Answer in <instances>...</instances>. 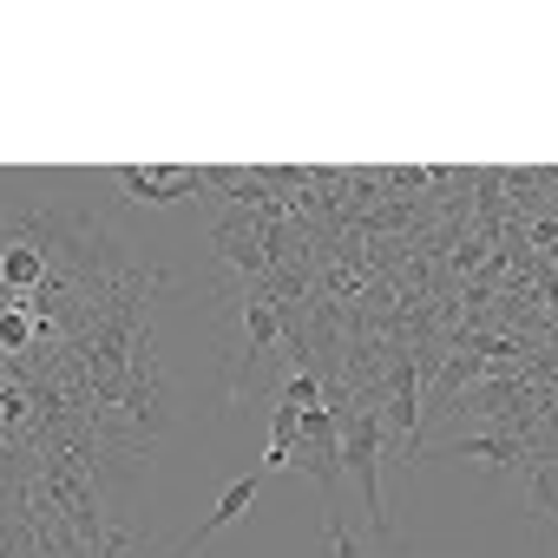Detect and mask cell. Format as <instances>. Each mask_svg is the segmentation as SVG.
Segmentation results:
<instances>
[{
  "instance_id": "6da1fadb",
  "label": "cell",
  "mask_w": 558,
  "mask_h": 558,
  "mask_svg": "<svg viewBox=\"0 0 558 558\" xmlns=\"http://www.w3.org/2000/svg\"><path fill=\"white\" fill-rule=\"evenodd\" d=\"M210 329H217V368H223L230 414L250 408L263 388H283L296 368H310L283 276H230L210 310Z\"/></svg>"
},
{
  "instance_id": "7a4b0ae2",
  "label": "cell",
  "mask_w": 558,
  "mask_h": 558,
  "mask_svg": "<svg viewBox=\"0 0 558 558\" xmlns=\"http://www.w3.org/2000/svg\"><path fill=\"white\" fill-rule=\"evenodd\" d=\"M329 408H336V427H342V473H355V486H362V506H368L375 532H381L388 545H401V532L388 525V506H381V460H388L381 408H375V401H349V395H336Z\"/></svg>"
},
{
  "instance_id": "3957f363",
  "label": "cell",
  "mask_w": 558,
  "mask_h": 558,
  "mask_svg": "<svg viewBox=\"0 0 558 558\" xmlns=\"http://www.w3.org/2000/svg\"><path fill=\"white\" fill-rule=\"evenodd\" d=\"M381 408V434H388V460H421V368H414V355L401 349L395 362H388V395L375 401Z\"/></svg>"
},
{
  "instance_id": "277c9868",
  "label": "cell",
  "mask_w": 558,
  "mask_h": 558,
  "mask_svg": "<svg viewBox=\"0 0 558 558\" xmlns=\"http://www.w3.org/2000/svg\"><path fill=\"white\" fill-rule=\"evenodd\" d=\"M440 453H447V460H480V466H499L506 480H512V473L532 460V453H525V440H519L506 421H486V427H460V434H447V440H440Z\"/></svg>"
},
{
  "instance_id": "5b68a950",
  "label": "cell",
  "mask_w": 558,
  "mask_h": 558,
  "mask_svg": "<svg viewBox=\"0 0 558 558\" xmlns=\"http://www.w3.org/2000/svg\"><path fill=\"white\" fill-rule=\"evenodd\" d=\"M112 184L132 197V204H178V197H204L197 171H171V165H119Z\"/></svg>"
},
{
  "instance_id": "8992f818",
  "label": "cell",
  "mask_w": 558,
  "mask_h": 558,
  "mask_svg": "<svg viewBox=\"0 0 558 558\" xmlns=\"http://www.w3.org/2000/svg\"><path fill=\"white\" fill-rule=\"evenodd\" d=\"M263 480H269V473H263V466H256V473H243V480H230V486H223V499H217V506H210V519H204V525H197V532H191V538H184V545H178V551H171V558H191V551H197V545H204V538H217V532H223V525H236V519H243V512H250V499H256V493H263Z\"/></svg>"
},
{
  "instance_id": "52a82bcc",
  "label": "cell",
  "mask_w": 558,
  "mask_h": 558,
  "mask_svg": "<svg viewBox=\"0 0 558 558\" xmlns=\"http://www.w3.org/2000/svg\"><path fill=\"white\" fill-rule=\"evenodd\" d=\"M0 283H8V303L21 310V303H27V290H40V283H47V243H40V236H34V243H27V236H14V243H8V256H0Z\"/></svg>"
},
{
  "instance_id": "ba28073f",
  "label": "cell",
  "mask_w": 558,
  "mask_h": 558,
  "mask_svg": "<svg viewBox=\"0 0 558 558\" xmlns=\"http://www.w3.org/2000/svg\"><path fill=\"white\" fill-rule=\"evenodd\" d=\"M296 447H303V408H296L290 395H276V421H269V453H263V473L296 466Z\"/></svg>"
},
{
  "instance_id": "9c48e42d",
  "label": "cell",
  "mask_w": 558,
  "mask_h": 558,
  "mask_svg": "<svg viewBox=\"0 0 558 558\" xmlns=\"http://www.w3.org/2000/svg\"><path fill=\"white\" fill-rule=\"evenodd\" d=\"M512 493H519L525 512L558 519V453H551V460H525V466L512 473Z\"/></svg>"
},
{
  "instance_id": "30bf717a",
  "label": "cell",
  "mask_w": 558,
  "mask_h": 558,
  "mask_svg": "<svg viewBox=\"0 0 558 558\" xmlns=\"http://www.w3.org/2000/svg\"><path fill=\"white\" fill-rule=\"evenodd\" d=\"M323 538H329V558H368L362 551V538L342 525V512H336V499H329V512H323Z\"/></svg>"
},
{
  "instance_id": "8fae6325",
  "label": "cell",
  "mask_w": 558,
  "mask_h": 558,
  "mask_svg": "<svg viewBox=\"0 0 558 558\" xmlns=\"http://www.w3.org/2000/svg\"><path fill=\"white\" fill-rule=\"evenodd\" d=\"M0 342H8L14 355L34 349V323H27V310H8V316H0Z\"/></svg>"
}]
</instances>
